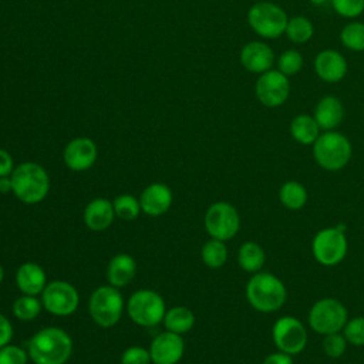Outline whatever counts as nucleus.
I'll return each instance as SVG.
<instances>
[{
    "instance_id": "f257e3e1",
    "label": "nucleus",
    "mask_w": 364,
    "mask_h": 364,
    "mask_svg": "<svg viewBox=\"0 0 364 364\" xmlns=\"http://www.w3.org/2000/svg\"><path fill=\"white\" fill-rule=\"evenodd\" d=\"M33 364H65L73 354V338L60 327H44L28 341Z\"/></svg>"
},
{
    "instance_id": "f03ea898",
    "label": "nucleus",
    "mask_w": 364,
    "mask_h": 364,
    "mask_svg": "<svg viewBox=\"0 0 364 364\" xmlns=\"http://www.w3.org/2000/svg\"><path fill=\"white\" fill-rule=\"evenodd\" d=\"M247 303L260 313H273L280 310L287 300L284 283L273 273H255L245 289Z\"/></svg>"
},
{
    "instance_id": "7ed1b4c3",
    "label": "nucleus",
    "mask_w": 364,
    "mask_h": 364,
    "mask_svg": "<svg viewBox=\"0 0 364 364\" xmlns=\"http://www.w3.org/2000/svg\"><path fill=\"white\" fill-rule=\"evenodd\" d=\"M13 193L27 205L40 203L50 191V176L37 162H21L11 172Z\"/></svg>"
},
{
    "instance_id": "20e7f679",
    "label": "nucleus",
    "mask_w": 364,
    "mask_h": 364,
    "mask_svg": "<svg viewBox=\"0 0 364 364\" xmlns=\"http://www.w3.org/2000/svg\"><path fill=\"white\" fill-rule=\"evenodd\" d=\"M311 146L316 164L330 172L343 169L353 155L350 139L336 129L321 132Z\"/></svg>"
},
{
    "instance_id": "39448f33",
    "label": "nucleus",
    "mask_w": 364,
    "mask_h": 364,
    "mask_svg": "<svg viewBox=\"0 0 364 364\" xmlns=\"http://www.w3.org/2000/svg\"><path fill=\"white\" fill-rule=\"evenodd\" d=\"M287 21L284 9L269 0L257 1L247 10V24L262 38H279L284 34Z\"/></svg>"
},
{
    "instance_id": "423d86ee",
    "label": "nucleus",
    "mask_w": 364,
    "mask_h": 364,
    "mask_svg": "<svg viewBox=\"0 0 364 364\" xmlns=\"http://www.w3.org/2000/svg\"><path fill=\"white\" fill-rule=\"evenodd\" d=\"M344 225L318 230L311 240V253L317 263L331 267L341 263L348 250Z\"/></svg>"
},
{
    "instance_id": "0eeeda50",
    "label": "nucleus",
    "mask_w": 364,
    "mask_h": 364,
    "mask_svg": "<svg viewBox=\"0 0 364 364\" xmlns=\"http://www.w3.org/2000/svg\"><path fill=\"white\" fill-rule=\"evenodd\" d=\"M124 310V299L119 290L111 284L97 287L88 299V311L92 321L104 328L115 326Z\"/></svg>"
},
{
    "instance_id": "6e6552de",
    "label": "nucleus",
    "mask_w": 364,
    "mask_h": 364,
    "mask_svg": "<svg viewBox=\"0 0 364 364\" xmlns=\"http://www.w3.org/2000/svg\"><path fill=\"white\" fill-rule=\"evenodd\" d=\"M347 320L348 311L346 306L333 297H324L314 301L307 316L310 328L321 336L343 331Z\"/></svg>"
},
{
    "instance_id": "1a4fd4ad",
    "label": "nucleus",
    "mask_w": 364,
    "mask_h": 364,
    "mask_svg": "<svg viewBox=\"0 0 364 364\" xmlns=\"http://www.w3.org/2000/svg\"><path fill=\"white\" fill-rule=\"evenodd\" d=\"M129 318L142 327H152L162 323L166 313L164 297L151 289H141L131 294L127 303Z\"/></svg>"
},
{
    "instance_id": "9d476101",
    "label": "nucleus",
    "mask_w": 364,
    "mask_h": 364,
    "mask_svg": "<svg viewBox=\"0 0 364 364\" xmlns=\"http://www.w3.org/2000/svg\"><path fill=\"white\" fill-rule=\"evenodd\" d=\"M203 225L206 233L212 239L218 240H230L236 236L240 229V216L237 209L225 200L212 203L203 218Z\"/></svg>"
},
{
    "instance_id": "9b49d317",
    "label": "nucleus",
    "mask_w": 364,
    "mask_h": 364,
    "mask_svg": "<svg viewBox=\"0 0 364 364\" xmlns=\"http://www.w3.org/2000/svg\"><path fill=\"white\" fill-rule=\"evenodd\" d=\"M272 338L277 350L290 355L300 354L309 341L306 326L294 316L279 317L272 327Z\"/></svg>"
},
{
    "instance_id": "f8f14e48",
    "label": "nucleus",
    "mask_w": 364,
    "mask_h": 364,
    "mask_svg": "<svg viewBox=\"0 0 364 364\" xmlns=\"http://www.w3.org/2000/svg\"><path fill=\"white\" fill-rule=\"evenodd\" d=\"M43 307L57 317H67L75 313L80 304L77 289L65 280H53L41 291Z\"/></svg>"
},
{
    "instance_id": "ddd939ff",
    "label": "nucleus",
    "mask_w": 364,
    "mask_h": 364,
    "mask_svg": "<svg viewBox=\"0 0 364 364\" xmlns=\"http://www.w3.org/2000/svg\"><path fill=\"white\" fill-rule=\"evenodd\" d=\"M289 77L277 68H272L259 74L255 82V95L257 101L267 108H279L289 100L290 95Z\"/></svg>"
},
{
    "instance_id": "4468645a",
    "label": "nucleus",
    "mask_w": 364,
    "mask_h": 364,
    "mask_svg": "<svg viewBox=\"0 0 364 364\" xmlns=\"http://www.w3.org/2000/svg\"><path fill=\"white\" fill-rule=\"evenodd\" d=\"M185 353V341L181 334L165 330L154 337L149 346L151 361L154 364H176Z\"/></svg>"
},
{
    "instance_id": "2eb2a0df",
    "label": "nucleus",
    "mask_w": 364,
    "mask_h": 364,
    "mask_svg": "<svg viewBox=\"0 0 364 364\" xmlns=\"http://www.w3.org/2000/svg\"><path fill=\"white\" fill-rule=\"evenodd\" d=\"M313 70L321 81L327 84H337L343 81L347 75L348 63L340 51L326 48L316 54L313 61Z\"/></svg>"
},
{
    "instance_id": "dca6fc26",
    "label": "nucleus",
    "mask_w": 364,
    "mask_h": 364,
    "mask_svg": "<svg viewBox=\"0 0 364 364\" xmlns=\"http://www.w3.org/2000/svg\"><path fill=\"white\" fill-rule=\"evenodd\" d=\"M98 156V149L95 142L87 136H78L71 139L63 152V159L67 168L75 172H82L90 169Z\"/></svg>"
},
{
    "instance_id": "f3484780",
    "label": "nucleus",
    "mask_w": 364,
    "mask_h": 364,
    "mask_svg": "<svg viewBox=\"0 0 364 364\" xmlns=\"http://www.w3.org/2000/svg\"><path fill=\"white\" fill-rule=\"evenodd\" d=\"M240 64L252 74H263L273 68L276 55L273 48L264 41H249L246 43L239 54Z\"/></svg>"
},
{
    "instance_id": "a211bd4d",
    "label": "nucleus",
    "mask_w": 364,
    "mask_h": 364,
    "mask_svg": "<svg viewBox=\"0 0 364 364\" xmlns=\"http://www.w3.org/2000/svg\"><path fill=\"white\" fill-rule=\"evenodd\" d=\"M141 210L148 216H161L166 213L172 205V191L162 182L149 183L139 195Z\"/></svg>"
},
{
    "instance_id": "6ab92c4d",
    "label": "nucleus",
    "mask_w": 364,
    "mask_h": 364,
    "mask_svg": "<svg viewBox=\"0 0 364 364\" xmlns=\"http://www.w3.org/2000/svg\"><path fill=\"white\" fill-rule=\"evenodd\" d=\"M313 117L320 129L333 131L344 119V105L338 97L324 95L316 102Z\"/></svg>"
},
{
    "instance_id": "aec40b11",
    "label": "nucleus",
    "mask_w": 364,
    "mask_h": 364,
    "mask_svg": "<svg viewBox=\"0 0 364 364\" xmlns=\"http://www.w3.org/2000/svg\"><path fill=\"white\" fill-rule=\"evenodd\" d=\"M16 284L21 294L38 296L47 286L46 272L38 263L26 262L16 272Z\"/></svg>"
},
{
    "instance_id": "412c9836",
    "label": "nucleus",
    "mask_w": 364,
    "mask_h": 364,
    "mask_svg": "<svg viewBox=\"0 0 364 364\" xmlns=\"http://www.w3.org/2000/svg\"><path fill=\"white\" fill-rule=\"evenodd\" d=\"M84 223L90 230L102 232L108 229L115 218L112 202L105 198H95L84 209Z\"/></svg>"
},
{
    "instance_id": "4be33fe9",
    "label": "nucleus",
    "mask_w": 364,
    "mask_h": 364,
    "mask_svg": "<svg viewBox=\"0 0 364 364\" xmlns=\"http://www.w3.org/2000/svg\"><path fill=\"white\" fill-rule=\"evenodd\" d=\"M136 273L135 259L128 253L114 255L107 266V280L108 284L119 289L131 283Z\"/></svg>"
},
{
    "instance_id": "5701e85b",
    "label": "nucleus",
    "mask_w": 364,
    "mask_h": 364,
    "mask_svg": "<svg viewBox=\"0 0 364 364\" xmlns=\"http://www.w3.org/2000/svg\"><path fill=\"white\" fill-rule=\"evenodd\" d=\"M289 131L291 138L301 145H313L321 134V129L314 117L304 112L291 118Z\"/></svg>"
},
{
    "instance_id": "b1692460",
    "label": "nucleus",
    "mask_w": 364,
    "mask_h": 364,
    "mask_svg": "<svg viewBox=\"0 0 364 364\" xmlns=\"http://www.w3.org/2000/svg\"><path fill=\"white\" fill-rule=\"evenodd\" d=\"M266 262V253L257 242H245L237 250V263L247 273H257Z\"/></svg>"
},
{
    "instance_id": "393cba45",
    "label": "nucleus",
    "mask_w": 364,
    "mask_h": 364,
    "mask_svg": "<svg viewBox=\"0 0 364 364\" xmlns=\"http://www.w3.org/2000/svg\"><path fill=\"white\" fill-rule=\"evenodd\" d=\"M162 323L165 326V330L176 334H183L193 327L195 314L191 309L185 306H175L166 310Z\"/></svg>"
},
{
    "instance_id": "a878e982",
    "label": "nucleus",
    "mask_w": 364,
    "mask_h": 364,
    "mask_svg": "<svg viewBox=\"0 0 364 364\" xmlns=\"http://www.w3.org/2000/svg\"><path fill=\"white\" fill-rule=\"evenodd\" d=\"M280 203L289 210H300L309 199L306 186L299 181H287L279 189Z\"/></svg>"
},
{
    "instance_id": "bb28decb",
    "label": "nucleus",
    "mask_w": 364,
    "mask_h": 364,
    "mask_svg": "<svg viewBox=\"0 0 364 364\" xmlns=\"http://www.w3.org/2000/svg\"><path fill=\"white\" fill-rule=\"evenodd\" d=\"M284 34L291 43L304 44L314 36V24L306 16H293L289 17Z\"/></svg>"
},
{
    "instance_id": "cd10ccee",
    "label": "nucleus",
    "mask_w": 364,
    "mask_h": 364,
    "mask_svg": "<svg viewBox=\"0 0 364 364\" xmlns=\"http://www.w3.org/2000/svg\"><path fill=\"white\" fill-rule=\"evenodd\" d=\"M228 256H229L228 246L225 245L223 240L210 237L208 242H205V245L200 249L202 262L210 269L222 267L226 263Z\"/></svg>"
},
{
    "instance_id": "c85d7f7f",
    "label": "nucleus",
    "mask_w": 364,
    "mask_h": 364,
    "mask_svg": "<svg viewBox=\"0 0 364 364\" xmlns=\"http://www.w3.org/2000/svg\"><path fill=\"white\" fill-rule=\"evenodd\" d=\"M41 309H43L41 300H38L37 296H28V294H21L14 300L11 306V311L14 317L21 321L34 320L41 313Z\"/></svg>"
},
{
    "instance_id": "c756f323",
    "label": "nucleus",
    "mask_w": 364,
    "mask_h": 364,
    "mask_svg": "<svg viewBox=\"0 0 364 364\" xmlns=\"http://www.w3.org/2000/svg\"><path fill=\"white\" fill-rule=\"evenodd\" d=\"M341 44L351 51H364V21H350L340 31Z\"/></svg>"
},
{
    "instance_id": "7c9ffc66",
    "label": "nucleus",
    "mask_w": 364,
    "mask_h": 364,
    "mask_svg": "<svg viewBox=\"0 0 364 364\" xmlns=\"http://www.w3.org/2000/svg\"><path fill=\"white\" fill-rule=\"evenodd\" d=\"M112 206H114L115 216L119 218L121 220H125V222H131V220L136 219L139 216V213L142 212L141 205H139V199H136L135 196L128 195V193L118 195L114 199Z\"/></svg>"
},
{
    "instance_id": "2f4dec72",
    "label": "nucleus",
    "mask_w": 364,
    "mask_h": 364,
    "mask_svg": "<svg viewBox=\"0 0 364 364\" xmlns=\"http://www.w3.org/2000/svg\"><path fill=\"white\" fill-rule=\"evenodd\" d=\"M276 64L280 73H283L287 77H291L301 71L304 65V57L299 50L289 48L280 53V55L276 58Z\"/></svg>"
},
{
    "instance_id": "473e14b6",
    "label": "nucleus",
    "mask_w": 364,
    "mask_h": 364,
    "mask_svg": "<svg viewBox=\"0 0 364 364\" xmlns=\"http://www.w3.org/2000/svg\"><path fill=\"white\" fill-rule=\"evenodd\" d=\"M341 333L346 337L347 343L355 347H363L364 346V316H355L353 318H348Z\"/></svg>"
},
{
    "instance_id": "72a5a7b5",
    "label": "nucleus",
    "mask_w": 364,
    "mask_h": 364,
    "mask_svg": "<svg viewBox=\"0 0 364 364\" xmlns=\"http://www.w3.org/2000/svg\"><path fill=\"white\" fill-rule=\"evenodd\" d=\"M347 344L348 343H347L346 337L343 336L341 331H338V333H331V334L324 336L321 347H323V351L327 357L340 358L346 353Z\"/></svg>"
},
{
    "instance_id": "f704fd0d",
    "label": "nucleus",
    "mask_w": 364,
    "mask_h": 364,
    "mask_svg": "<svg viewBox=\"0 0 364 364\" xmlns=\"http://www.w3.org/2000/svg\"><path fill=\"white\" fill-rule=\"evenodd\" d=\"M333 10L344 18H357L364 13V0H330Z\"/></svg>"
},
{
    "instance_id": "c9c22d12",
    "label": "nucleus",
    "mask_w": 364,
    "mask_h": 364,
    "mask_svg": "<svg viewBox=\"0 0 364 364\" xmlns=\"http://www.w3.org/2000/svg\"><path fill=\"white\" fill-rule=\"evenodd\" d=\"M28 351L14 344L0 347V364H27Z\"/></svg>"
},
{
    "instance_id": "e433bc0d",
    "label": "nucleus",
    "mask_w": 364,
    "mask_h": 364,
    "mask_svg": "<svg viewBox=\"0 0 364 364\" xmlns=\"http://www.w3.org/2000/svg\"><path fill=\"white\" fill-rule=\"evenodd\" d=\"M151 363V354L149 350L139 347V346H131L124 350L121 354V364H149Z\"/></svg>"
},
{
    "instance_id": "4c0bfd02",
    "label": "nucleus",
    "mask_w": 364,
    "mask_h": 364,
    "mask_svg": "<svg viewBox=\"0 0 364 364\" xmlns=\"http://www.w3.org/2000/svg\"><path fill=\"white\" fill-rule=\"evenodd\" d=\"M11 337H13V326L6 316L0 314V347L9 344L11 341Z\"/></svg>"
},
{
    "instance_id": "58836bf2",
    "label": "nucleus",
    "mask_w": 364,
    "mask_h": 364,
    "mask_svg": "<svg viewBox=\"0 0 364 364\" xmlns=\"http://www.w3.org/2000/svg\"><path fill=\"white\" fill-rule=\"evenodd\" d=\"M262 364H293V355L277 350L274 353L267 354Z\"/></svg>"
},
{
    "instance_id": "ea45409f",
    "label": "nucleus",
    "mask_w": 364,
    "mask_h": 364,
    "mask_svg": "<svg viewBox=\"0 0 364 364\" xmlns=\"http://www.w3.org/2000/svg\"><path fill=\"white\" fill-rule=\"evenodd\" d=\"M13 169H14V162L11 155L6 149L0 148V176L11 175Z\"/></svg>"
},
{
    "instance_id": "a19ab883",
    "label": "nucleus",
    "mask_w": 364,
    "mask_h": 364,
    "mask_svg": "<svg viewBox=\"0 0 364 364\" xmlns=\"http://www.w3.org/2000/svg\"><path fill=\"white\" fill-rule=\"evenodd\" d=\"M13 192V182L11 176H0V193H10Z\"/></svg>"
},
{
    "instance_id": "79ce46f5",
    "label": "nucleus",
    "mask_w": 364,
    "mask_h": 364,
    "mask_svg": "<svg viewBox=\"0 0 364 364\" xmlns=\"http://www.w3.org/2000/svg\"><path fill=\"white\" fill-rule=\"evenodd\" d=\"M330 0H310V3L313 4V6H317V7H321V6H324L326 3H328Z\"/></svg>"
},
{
    "instance_id": "37998d69",
    "label": "nucleus",
    "mask_w": 364,
    "mask_h": 364,
    "mask_svg": "<svg viewBox=\"0 0 364 364\" xmlns=\"http://www.w3.org/2000/svg\"><path fill=\"white\" fill-rule=\"evenodd\" d=\"M3 279H4V269H3V266L0 264V283L3 282Z\"/></svg>"
}]
</instances>
